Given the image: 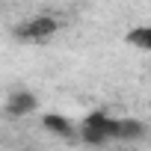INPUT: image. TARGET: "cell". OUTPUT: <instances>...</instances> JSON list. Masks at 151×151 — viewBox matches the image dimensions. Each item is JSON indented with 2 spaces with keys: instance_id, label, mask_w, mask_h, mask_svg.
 <instances>
[{
  "instance_id": "5",
  "label": "cell",
  "mask_w": 151,
  "mask_h": 151,
  "mask_svg": "<svg viewBox=\"0 0 151 151\" xmlns=\"http://www.w3.org/2000/svg\"><path fill=\"white\" fill-rule=\"evenodd\" d=\"M148 136V124L142 119H119L116 124V139L119 142H139Z\"/></svg>"
},
{
  "instance_id": "4",
  "label": "cell",
  "mask_w": 151,
  "mask_h": 151,
  "mask_svg": "<svg viewBox=\"0 0 151 151\" xmlns=\"http://www.w3.org/2000/svg\"><path fill=\"white\" fill-rule=\"evenodd\" d=\"M42 124H45V130H50L59 139H77V127H74V122L65 119L62 113H45L42 116Z\"/></svg>"
},
{
  "instance_id": "6",
  "label": "cell",
  "mask_w": 151,
  "mask_h": 151,
  "mask_svg": "<svg viewBox=\"0 0 151 151\" xmlns=\"http://www.w3.org/2000/svg\"><path fill=\"white\" fill-rule=\"evenodd\" d=\"M124 42L133 45V47H139V50H151V27H148V24H139V27L127 30Z\"/></svg>"
},
{
  "instance_id": "3",
  "label": "cell",
  "mask_w": 151,
  "mask_h": 151,
  "mask_svg": "<svg viewBox=\"0 0 151 151\" xmlns=\"http://www.w3.org/2000/svg\"><path fill=\"white\" fill-rule=\"evenodd\" d=\"M36 110H39V98H36L33 92H24V89L12 92L9 101H6V116H12V119L30 116V113H36Z\"/></svg>"
},
{
  "instance_id": "2",
  "label": "cell",
  "mask_w": 151,
  "mask_h": 151,
  "mask_svg": "<svg viewBox=\"0 0 151 151\" xmlns=\"http://www.w3.org/2000/svg\"><path fill=\"white\" fill-rule=\"evenodd\" d=\"M56 30H59V21H56L53 15H36V18L21 21V24L12 30V36H15L18 42H45V39H50Z\"/></svg>"
},
{
  "instance_id": "1",
  "label": "cell",
  "mask_w": 151,
  "mask_h": 151,
  "mask_svg": "<svg viewBox=\"0 0 151 151\" xmlns=\"http://www.w3.org/2000/svg\"><path fill=\"white\" fill-rule=\"evenodd\" d=\"M116 124H119V119H113V116L104 113V110H95V113H89V116L83 119L77 139L86 142V145L101 148V145H107V142L116 139Z\"/></svg>"
}]
</instances>
